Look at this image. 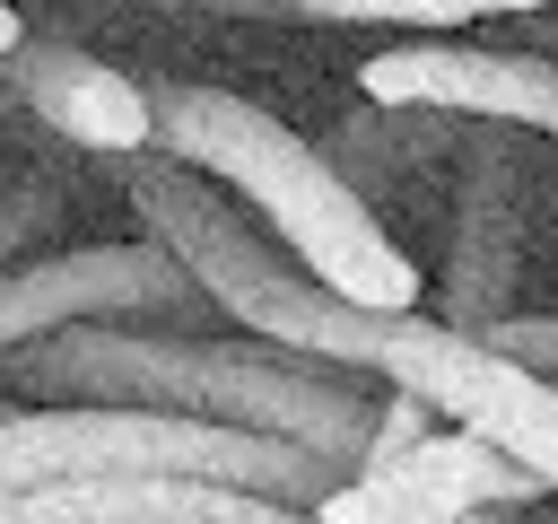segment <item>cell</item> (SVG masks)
<instances>
[{
  "label": "cell",
  "mask_w": 558,
  "mask_h": 524,
  "mask_svg": "<svg viewBox=\"0 0 558 524\" xmlns=\"http://www.w3.org/2000/svg\"><path fill=\"white\" fill-rule=\"evenodd\" d=\"M61 210H70V192H61L52 175L9 183V192H0V271H9V262H26V253H44V245H52V227H61Z\"/></svg>",
  "instance_id": "obj_12"
},
{
  "label": "cell",
  "mask_w": 558,
  "mask_h": 524,
  "mask_svg": "<svg viewBox=\"0 0 558 524\" xmlns=\"http://www.w3.org/2000/svg\"><path fill=\"white\" fill-rule=\"evenodd\" d=\"M0 393H44V402H131V410H174V419H218L253 428L279 445H305L314 463L349 472L384 384L331 358H296L270 341H209L192 323H140V314H87L52 323L17 349H0Z\"/></svg>",
  "instance_id": "obj_1"
},
{
  "label": "cell",
  "mask_w": 558,
  "mask_h": 524,
  "mask_svg": "<svg viewBox=\"0 0 558 524\" xmlns=\"http://www.w3.org/2000/svg\"><path fill=\"white\" fill-rule=\"evenodd\" d=\"M453 157H462V183H453V262H445L436 323L480 332L514 306L541 183H549V140L532 148V131H514V122H462Z\"/></svg>",
  "instance_id": "obj_6"
},
{
  "label": "cell",
  "mask_w": 558,
  "mask_h": 524,
  "mask_svg": "<svg viewBox=\"0 0 558 524\" xmlns=\"http://www.w3.org/2000/svg\"><path fill=\"white\" fill-rule=\"evenodd\" d=\"M506 524H549V498H541V507H514Z\"/></svg>",
  "instance_id": "obj_17"
},
{
  "label": "cell",
  "mask_w": 558,
  "mask_h": 524,
  "mask_svg": "<svg viewBox=\"0 0 558 524\" xmlns=\"http://www.w3.org/2000/svg\"><path fill=\"white\" fill-rule=\"evenodd\" d=\"M96 472H174V480H227L279 507H314L340 472L314 463L305 445L218 428V419H174V410H131V402H0V489L35 480H96Z\"/></svg>",
  "instance_id": "obj_4"
},
{
  "label": "cell",
  "mask_w": 558,
  "mask_h": 524,
  "mask_svg": "<svg viewBox=\"0 0 558 524\" xmlns=\"http://www.w3.org/2000/svg\"><path fill=\"white\" fill-rule=\"evenodd\" d=\"M131 210H140L148 245L192 279V297H201L218 323H244V332L270 341V349H296V358H331V367L375 376V349H384L392 314L349 306V297H331L323 279H305L209 175L140 148V157H131ZM401 314H410V306H401Z\"/></svg>",
  "instance_id": "obj_3"
},
{
  "label": "cell",
  "mask_w": 558,
  "mask_h": 524,
  "mask_svg": "<svg viewBox=\"0 0 558 524\" xmlns=\"http://www.w3.org/2000/svg\"><path fill=\"white\" fill-rule=\"evenodd\" d=\"M384 489L401 498V515H471V507H541L549 498V480H532L514 454H497L471 428H427L392 463Z\"/></svg>",
  "instance_id": "obj_10"
},
{
  "label": "cell",
  "mask_w": 558,
  "mask_h": 524,
  "mask_svg": "<svg viewBox=\"0 0 558 524\" xmlns=\"http://www.w3.org/2000/svg\"><path fill=\"white\" fill-rule=\"evenodd\" d=\"M331 26H480V17H541L549 0H279Z\"/></svg>",
  "instance_id": "obj_11"
},
{
  "label": "cell",
  "mask_w": 558,
  "mask_h": 524,
  "mask_svg": "<svg viewBox=\"0 0 558 524\" xmlns=\"http://www.w3.org/2000/svg\"><path fill=\"white\" fill-rule=\"evenodd\" d=\"M471 341H488L497 358H514V367H532V376H549V367H558V323H549V314H514V306H506V314H497V323H480Z\"/></svg>",
  "instance_id": "obj_13"
},
{
  "label": "cell",
  "mask_w": 558,
  "mask_h": 524,
  "mask_svg": "<svg viewBox=\"0 0 558 524\" xmlns=\"http://www.w3.org/2000/svg\"><path fill=\"white\" fill-rule=\"evenodd\" d=\"M514 507H471V515H401V524H506Z\"/></svg>",
  "instance_id": "obj_15"
},
{
  "label": "cell",
  "mask_w": 558,
  "mask_h": 524,
  "mask_svg": "<svg viewBox=\"0 0 558 524\" xmlns=\"http://www.w3.org/2000/svg\"><path fill=\"white\" fill-rule=\"evenodd\" d=\"M17 35H26V17H17V0H0V52H9Z\"/></svg>",
  "instance_id": "obj_16"
},
{
  "label": "cell",
  "mask_w": 558,
  "mask_h": 524,
  "mask_svg": "<svg viewBox=\"0 0 558 524\" xmlns=\"http://www.w3.org/2000/svg\"><path fill=\"white\" fill-rule=\"evenodd\" d=\"M87 314H140V323H192V332L209 323V306L157 245H70V253L44 245L0 271V349Z\"/></svg>",
  "instance_id": "obj_7"
},
{
  "label": "cell",
  "mask_w": 558,
  "mask_h": 524,
  "mask_svg": "<svg viewBox=\"0 0 558 524\" xmlns=\"http://www.w3.org/2000/svg\"><path fill=\"white\" fill-rule=\"evenodd\" d=\"M375 384L410 393L445 428L488 437L497 454H514L532 480L558 489V393H549V376H532V367L497 358L488 341H471V332L410 306V314H392V332L375 349Z\"/></svg>",
  "instance_id": "obj_5"
},
{
  "label": "cell",
  "mask_w": 558,
  "mask_h": 524,
  "mask_svg": "<svg viewBox=\"0 0 558 524\" xmlns=\"http://www.w3.org/2000/svg\"><path fill=\"white\" fill-rule=\"evenodd\" d=\"M357 96L410 105V114H453V122H514L541 140L558 122L549 52H497V44H384L357 61Z\"/></svg>",
  "instance_id": "obj_8"
},
{
  "label": "cell",
  "mask_w": 558,
  "mask_h": 524,
  "mask_svg": "<svg viewBox=\"0 0 558 524\" xmlns=\"http://www.w3.org/2000/svg\"><path fill=\"white\" fill-rule=\"evenodd\" d=\"M0 87L17 114H35L52 140H70L87 157H140L148 148V79L113 70L105 52H87L70 35H17L0 52Z\"/></svg>",
  "instance_id": "obj_9"
},
{
  "label": "cell",
  "mask_w": 558,
  "mask_h": 524,
  "mask_svg": "<svg viewBox=\"0 0 558 524\" xmlns=\"http://www.w3.org/2000/svg\"><path fill=\"white\" fill-rule=\"evenodd\" d=\"M305 515H314V524H401V498L375 489V480H357V472H340Z\"/></svg>",
  "instance_id": "obj_14"
},
{
  "label": "cell",
  "mask_w": 558,
  "mask_h": 524,
  "mask_svg": "<svg viewBox=\"0 0 558 524\" xmlns=\"http://www.w3.org/2000/svg\"><path fill=\"white\" fill-rule=\"evenodd\" d=\"M148 148L209 175L218 192H235V210L331 297L375 306V314L418 306V262L392 245V227L366 210V192L340 183V166L314 140H296L270 105H253L235 87L166 79V87H148Z\"/></svg>",
  "instance_id": "obj_2"
}]
</instances>
